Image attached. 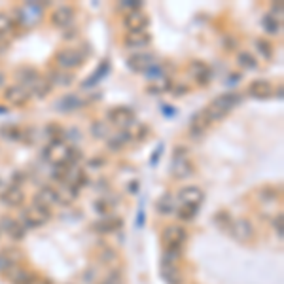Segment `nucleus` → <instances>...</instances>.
Segmentation results:
<instances>
[{"label": "nucleus", "mask_w": 284, "mask_h": 284, "mask_svg": "<svg viewBox=\"0 0 284 284\" xmlns=\"http://www.w3.org/2000/svg\"><path fill=\"white\" fill-rule=\"evenodd\" d=\"M47 80H49L51 86H61V87H68L70 84H74V76L68 74V72H63V70L51 72Z\"/></svg>", "instance_id": "33"}, {"label": "nucleus", "mask_w": 284, "mask_h": 284, "mask_svg": "<svg viewBox=\"0 0 284 284\" xmlns=\"http://www.w3.org/2000/svg\"><path fill=\"white\" fill-rule=\"evenodd\" d=\"M4 86V74H2V72H0V87Z\"/></svg>", "instance_id": "52"}, {"label": "nucleus", "mask_w": 284, "mask_h": 284, "mask_svg": "<svg viewBox=\"0 0 284 284\" xmlns=\"http://www.w3.org/2000/svg\"><path fill=\"white\" fill-rule=\"evenodd\" d=\"M186 241H188V231L180 224L165 226L163 231H161V245H163V248H178V250H184Z\"/></svg>", "instance_id": "2"}, {"label": "nucleus", "mask_w": 284, "mask_h": 284, "mask_svg": "<svg viewBox=\"0 0 284 284\" xmlns=\"http://www.w3.org/2000/svg\"><path fill=\"white\" fill-rule=\"evenodd\" d=\"M199 208L197 206H188V205H180L176 208V216H178V220L182 222H191L195 216H197Z\"/></svg>", "instance_id": "38"}, {"label": "nucleus", "mask_w": 284, "mask_h": 284, "mask_svg": "<svg viewBox=\"0 0 284 284\" xmlns=\"http://www.w3.org/2000/svg\"><path fill=\"white\" fill-rule=\"evenodd\" d=\"M134 118H136L134 110L129 108V106H114V108H110V110L106 112V119L110 121L112 125L121 127V129L133 125Z\"/></svg>", "instance_id": "7"}, {"label": "nucleus", "mask_w": 284, "mask_h": 284, "mask_svg": "<svg viewBox=\"0 0 284 284\" xmlns=\"http://www.w3.org/2000/svg\"><path fill=\"white\" fill-rule=\"evenodd\" d=\"M116 205H118V201H112L110 203L108 197H101L93 203V210L97 214H103V216H110V214H114Z\"/></svg>", "instance_id": "32"}, {"label": "nucleus", "mask_w": 284, "mask_h": 284, "mask_svg": "<svg viewBox=\"0 0 284 284\" xmlns=\"http://www.w3.org/2000/svg\"><path fill=\"white\" fill-rule=\"evenodd\" d=\"M104 163H106V159H104V158L91 159V161H89V167H101V165H104Z\"/></svg>", "instance_id": "51"}, {"label": "nucleus", "mask_w": 284, "mask_h": 284, "mask_svg": "<svg viewBox=\"0 0 284 284\" xmlns=\"http://www.w3.org/2000/svg\"><path fill=\"white\" fill-rule=\"evenodd\" d=\"M171 91H173L176 97H182V95H188L189 93V87L186 86V84H180V86H176V87L173 86V89H171Z\"/></svg>", "instance_id": "48"}, {"label": "nucleus", "mask_w": 284, "mask_h": 284, "mask_svg": "<svg viewBox=\"0 0 284 284\" xmlns=\"http://www.w3.org/2000/svg\"><path fill=\"white\" fill-rule=\"evenodd\" d=\"M246 93L250 95V97H254V99H269V97H273V93H275V87H273V84L269 80L258 78V80H252L248 84Z\"/></svg>", "instance_id": "17"}, {"label": "nucleus", "mask_w": 284, "mask_h": 284, "mask_svg": "<svg viewBox=\"0 0 284 284\" xmlns=\"http://www.w3.org/2000/svg\"><path fill=\"white\" fill-rule=\"evenodd\" d=\"M0 233H2V231H0Z\"/></svg>", "instance_id": "54"}, {"label": "nucleus", "mask_w": 284, "mask_h": 284, "mask_svg": "<svg viewBox=\"0 0 284 284\" xmlns=\"http://www.w3.org/2000/svg\"><path fill=\"white\" fill-rule=\"evenodd\" d=\"M150 134V127L144 125V123H140V127H138V133H136V140H146V136Z\"/></svg>", "instance_id": "49"}, {"label": "nucleus", "mask_w": 284, "mask_h": 284, "mask_svg": "<svg viewBox=\"0 0 284 284\" xmlns=\"http://www.w3.org/2000/svg\"><path fill=\"white\" fill-rule=\"evenodd\" d=\"M0 231H4L12 241H23L25 233H27V229L21 226V222L16 218H10V216H4L0 220Z\"/></svg>", "instance_id": "20"}, {"label": "nucleus", "mask_w": 284, "mask_h": 284, "mask_svg": "<svg viewBox=\"0 0 284 284\" xmlns=\"http://www.w3.org/2000/svg\"><path fill=\"white\" fill-rule=\"evenodd\" d=\"M241 103H243V93H239V91H226V93L218 95L216 99H212L210 104L229 114V112L233 110V108H237Z\"/></svg>", "instance_id": "13"}, {"label": "nucleus", "mask_w": 284, "mask_h": 284, "mask_svg": "<svg viewBox=\"0 0 284 284\" xmlns=\"http://www.w3.org/2000/svg\"><path fill=\"white\" fill-rule=\"evenodd\" d=\"M16 21L17 23L25 25V27H32L38 21H42L44 17V4H38V2H27V4H21L16 8Z\"/></svg>", "instance_id": "3"}, {"label": "nucleus", "mask_w": 284, "mask_h": 284, "mask_svg": "<svg viewBox=\"0 0 284 284\" xmlns=\"http://www.w3.org/2000/svg\"><path fill=\"white\" fill-rule=\"evenodd\" d=\"M6 276L12 284H36L38 280V275L25 265H14Z\"/></svg>", "instance_id": "15"}, {"label": "nucleus", "mask_w": 284, "mask_h": 284, "mask_svg": "<svg viewBox=\"0 0 284 284\" xmlns=\"http://www.w3.org/2000/svg\"><path fill=\"white\" fill-rule=\"evenodd\" d=\"M108 131H110V127L104 121H93V125H91V134L95 138H108Z\"/></svg>", "instance_id": "41"}, {"label": "nucleus", "mask_w": 284, "mask_h": 284, "mask_svg": "<svg viewBox=\"0 0 284 284\" xmlns=\"http://www.w3.org/2000/svg\"><path fill=\"white\" fill-rule=\"evenodd\" d=\"M99 260L103 261V263H106V265H112V263H116V261L119 260V254L116 248L106 246V248H103V250L99 252Z\"/></svg>", "instance_id": "39"}, {"label": "nucleus", "mask_w": 284, "mask_h": 284, "mask_svg": "<svg viewBox=\"0 0 284 284\" xmlns=\"http://www.w3.org/2000/svg\"><path fill=\"white\" fill-rule=\"evenodd\" d=\"M2 99H4L8 104H12V106L23 108V106H27V103L31 101V93H29V89L21 87L19 84H14V86L4 87Z\"/></svg>", "instance_id": "8"}, {"label": "nucleus", "mask_w": 284, "mask_h": 284, "mask_svg": "<svg viewBox=\"0 0 284 284\" xmlns=\"http://www.w3.org/2000/svg\"><path fill=\"white\" fill-rule=\"evenodd\" d=\"M68 144L64 140H57V142H51L49 146H47V159L53 163L55 167H61V165H66V156H68Z\"/></svg>", "instance_id": "18"}, {"label": "nucleus", "mask_w": 284, "mask_h": 284, "mask_svg": "<svg viewBox=\"0 0 284 284\" xmlns=\"http://www.w3.org/2000/svg\"><path fill=\"white\" fill-rule=\"evenodd\" d=\"M275 231L278 233V237L282 235V212L276 214V218H275Z\"/></svg>", "instance_id": "50"}, {"label": "nucleus", "mask_w": 284, "mask_h": 284, "mask_svg": "<svg viewBox=\"0 0 284 284\" xmlns=\"http://www.w3.org/2000/svg\"><path fill=\"white\" fill-rule=\"evenodd\" d=\"M178 199L182 201V205L188 206H201L203 201H205V191L197 186H184V188L178 191Z\"/></svg>", "instance_id": "16"}, {"label": "nucleus", "mask_w": 284, "mask_h": 284, "mask_svg": "<svg viewBox=\"0 0 284 284\" xmlns=\"http://www.w3.org/2000/svg\"><path fill=\"white\" fill-rule=\"evenodd\" d=\"M51 84H49V80L47 78H40L34 86L31 87V97H36V99H44V97H47V93L51 91Z\"/></svg>", "instance_id": "34"}, {"label": "nucleus", "mask_w": 284, "mask_h": 284, "mask_svg": "<svg viewBox=\"0 0 284 284\" xmlns=\"http://www.w3.org/2000/svg\"><path fill=\"white\" fill-rule=\"evenodd\" d=\"M99 284H125L123 275H121V269H112L110 273L104 276Z\"/></svg>", "instance_id": "42"}, {"label": "nucleus", "mask_w": 284, "mask_h": 284, "mask_svg": "<svg viewBox=\"0 0 284 284\" xmlns=\"http://www.w3.org/2000/svg\"><path fill=\"white\" fill-rule=\"evenodd\" d=\"M254 46H256V51L260 53L263 61H271L275 57V46L267 38H256Z\"/></svg>", "instance_id": "30"}, {"label": "nucleus", "mask_w": 284, "mask_h": 284, "mask_svg": "<svg viewBox=\"0 0 284 284\" xmlns=\"http://www.w3.org/2000/svg\"><path fill=\"white\" fill-rule=\"evenodd\" d=\"M173 89V80L169 76H163V78H158L152 82V86H148V91L150 93H167Z\"/></svg>", "instance_id": "35"}, {"label": "nucleus", "mask_w": 284, "mask_h": 284, "mask_svg": "<svg viewBox=\"0 0 284 284\" xmlns=\"http://www.w3.org/2000/svg\"><path fill=\"white\" fill-rule=\"evenodd\" d=\"M188 148L186 146H174V150H173V158H188Z\"/></svg>", "instance_id": "46"}, {"label": "nucleus", "mask_w": 284, "mask_h": 284, "mask_svg": "<svg viewBox=\"0 0 284 284\" xmlns=\"http://www.w3.org/2000/svg\"><path fill=\"white\" fill-rule=\"evenodd\" d=\"M237 63H239L241 68H245V70L258 68V61H256V57H254L250 51H239V53H237Z\"/></svg>", "instance_id": "36"}, {"label": "nucleus", "mask_w": 284, "mask_h": 284, "mask_svg": "<svg viewBox=\"0 0 284 284\" xmlns=\"http://www.w3.org/2000/svg\"><path fill=\"white\" fill-rule=\"evenodd\" d=\"M36 199L42 201V203H46V205L53 206V205H59V203H61V193H59L53 186H42L38 191V195H36Z\"/></svg>", "instance_id": "28"}, {"label": "nucleus", "mask_w": 284, "mask_h": 284, "mask_svg": "<svg viewBox=\"0 0 284 284\" xmlns=\"http://www.w3.org/2000/svg\"><path fill=\"white\" fill-rule=\"evenodd\" d=\"M0 184H2V180H0Z\"/></svg>", "instance_id": "53"}, {"label": "nucleus", "mask_w": 284, "mask_h": 284, "mask_svg": "<svg viewBox=\"0 0 284 284\" xmlns=\"http://www.w3.org/2000/svg\"><path fill=\"white\" fill-rule=\"evenodd\" d=\"M121 226H123L121 218L116 216V214H110V216H103V218H99L97 222H93L91 229H93L95 233L108 235V233H116L118 229H121Z\"/></svg>", "instance_id": "14"}, {"label": "nucleus", "mask_w": 284, "mask_h": 284, "mask_svg": "<svg viewBox=\"0 0 284 284\" xmlns=\"http://www.w3.org/2000/svg\"><path fill=\"white\" fill-rule=\"evenodd\" d=\"M14 29H16L14 19L8 14H0V36H8L14 32Z\"/></svg>", "instance_id": "40"}, {"label": "nucleus", "mask_w": 284, "mask_h": 284, "mask_svg": "<svg viewBox=\"0 0 284 284\" xmlns=\"http://www.w3.org/2000/svg\"><path fill=\"white\" fill-rule=\"evenodd\" d=\"M119 10H123V12H134V10H142L144 6H142V2H119L118 4Z\"/></svg>", "instance_id": "44"}, {"label": "nucleus", "mask_w": 284, "mask_h": 284, "mask_svg": "<svg viewBox=\"0 0 284 284\" xmlns=\"http://www.w3.org/2000/svg\"><path fill=\"white\" fill-rule=\"evenodd\" d=\"M176 199L171 195V193H165L156 201V210H158L159 216H171V214L176 212Z\"/></svg>", "instance_id": "27"}, {"label": "nucleus", "mask_w": 284, "mask_h": 284, "mask_svg": "<svg viewBox=\"0 0 284 284\" xmlns=\"http://www.w3.org/2000/svg\"><path fill=\"white\" fill-rule=\"evenodd\" d=\"M0 136H4L6 140H12V142L23 140L25 129L21 125H17V123H8V125L0 127Z\"/></svg>", "instance_id": "29"}, {"label": "nucleus", "mask_w": 284, "mask_h": 284, "mask_svg": "<svg viewBox=\"0 0 284 284\" xmlns=\"http://www.w3.org/2000/svg\"><path fill=\"white\" fill-rule=\"evenodd\" d=\"M42 78L40 76V72L34 68V66H29V64H23V66H19L16 70V80L19 82V86L25 87V89H29L31 91V87Z\"/></svg>", "instance_id": "21"}, {"label": "nucleus", "mask_w": 284, "mask_h": 284, "mask_svg": "<svg viewBox=\"0 0 284 284\" xmlns=\"http://www.w3.org/2000/svg\"><path fill=\"white\" fill-rule=\"evenodd\" d=\"M87 101H84L82 97L74 93H68V95H63L59 101L55 103V110L59 112H64V114H70V112H76L80 110L82 106H86Z\"/></svg>", "instance_id": "22"}, {"label": "nucleus", "mask_w": 284, "mask_h": 284, "mask_svg": "<svg viewBox=\"0 0 284 284\" xmlns=\"http://www.w3.org/2000/svg\"><path fill=\"white\" fill-rule=\"evenodd\" d=\"M17 220L21 222V226H23L25 229H38L42 228L44 224H47V220L44 218V216H40L32 206H29V208H25L23 212L19 214V218Z\"/></svg>", "instance_id": "24"}, {"label": "nucleus", "mask_w": 284, "mask_h": 284, "mask_svg": "<svg viewBox=\"0 0 284 284\" xmlns=\"http://www.w3.org/2000/svg\"><path fill=\"white\" fill-rule=\"evenodd\" d=\"M14 265H17V263H14L12 260H8L4 254L0 252V275H8V271L14 267Z\"/></svg>", "instance_id": "43"}, {"label": "nucleus", "mask_w": 284, "mask_h": 284, "mask_svg": "<svg viewBox=\"0 0 284 284\" xmlns=\"http://www.w3.org/2000/svg\"><path fill=\"white\" fill-rule=\"evenodd\" d=\"M195 173V165L193 161L188 158H173V163H171V176L176 178V180H186L191 174Z\"/></svg>", "instance_id": "12"}, {"label": "nucleus", "mask_w": 284, "mask_h": 284, "mask_svg": "<svg viewBox=\"0 0 284 284\" xmlns=\"http://www.w3.org/2000/svg\"><path fill=\"white\" fill-rule=\"evenodd\" d=\"M224 47H226L228 51H235L237 49V38L235 36H228V38L224 40Z\"/></svg>", "instance_id": "47"}, {"label": "nucleus", "mask_w": 284, "mask_h": 284, "mask_svg": "<svg viewBox=\"0 0 284 284\" xmlns=\"http://www.w3.org/2000/svg\"><path fill=\"white\" fill-rule=\"evenodd\" d=\"M261 27H263L269 34H278V32H280V19L267 14L265 17H261Z\"/></svg>", "instance_id": "37"}, {"label": "nucleus", "mask_w": 284, "mask_h": 284, "mask_svg": "<svg viewBox=\"0 0 284 284\" xmlns=\"http://www.w3.org/2000/svg\"><path fill=\"white\" fill-rule=\"evenodd\" d=\"M74 17H76V8L72 4H61L57 6L51 14H49V21L57 29H68L74 23Z\"/></svg>", "instance_id": "5"}, {"label": "nucleus", "mask_w": 284, "mask_h": 284, "mask_svg": "<svg viewBox=\"0 0 284 284\" xmlns=\"http://www.w3.org/2000/svg\"><path fill=\"white\" fill-rule=\"evenodd\" d=\"M131 140H133V134L129 133V131H125V129H121V131H118L116 134L108 136L106 148L110 152H119V150H123Z\"/></svg>", "instance_id": "25"}, {"label": "nucleus", "mask_w": 284, "mask_h": 284, "mask_svg": "<svg viewBox=\"0 0 284 284\" xmlns=\"http://www.w3.org/2000/svg\"><path fill=\"white\" fill-rule=\"evenodd\" d=\"M121 25L125 27L127 32L148 31V27H150V17H148V14H144L142 10H134V12L123 14Z\"/></svg>", "instance_id": "6"}, {"label": "nucleus", "mask_w": 284, "mask_h": 284, "mask_svg": "<svg viewBox=\"0 0 284 284\" xmlns=\"http://www.w3.org/2000/svg\"><path fill=\"white\" fill-rule=\"evenodd\" d=\"M256 201L258 203H263V205H269V203H276L280 199V189H276L275 186H261V188L256 189Z\"/></svg>", "instance_id": "26"}, {"label": "nucleus", "mask_w": 284, "mask_h": 284, "mask_svg": "<svg viewBox=\"0 0 284 284\" xmlns=\"http://www.w3.org/2000/svg\"><path fill=\"white\" fill-rule=\"evenodd\" d=\"M0 201L6 206H12V208L21 206L25 203V193L23 189H21V186L19 184H10L8 188L0 193Z\"/></svg>", "instance_id": "19"}, {"label": "nucleus", "mask_w": 284, "mask_h": 284, "mask_svg": "<svg viewBox=\"0 0 284 284\" xmlns=\"http://www.w3.org/2000/svg\"><path fill=\"white\" fill-rule=\"evenodd\" d=\"M212 222H214V226L220 229V231H226V233H229L231 224H233V216H231L228 210H218V212L212 216Z\"/></svg>", "instance_id": "31"}, {"label": "nucleus", "mask_w": 284, "mask_h": 284, "mask_svg": "<svg viewBox=\"0 0 284 284\" xmlns=\"http://www.w3.org/2000/svg\"><path fill=\"white\" fill-rule=\"evenodd\" d=\"M63 38L64 40L78 38V29H76V27H68V29H64V31H63Z\"/></svg>", "instance_id": "45"}, {"label": "nucleus", "mask_w": 284, "mask_h": 284, "mask_svg": "<svg viewBox=\"0 0 284 284\" xmlns=\"http://www.w3.org/2000/svg\"><path fill=\"white\" fill-rule=\"evenodd\" d=\"M161 278L167 284H184V273L178 263H165L161 261V267H159Z\"/></svg>", "instance_id": "23"}, {"label": "nucleus", "mask_w": 284, "mask_h": 284, "mask_svg": "<svg viewBox=\"0 0 284 284\" xmlns=\"http://www.w3.org/2000/svg\"><path fill=\"white\" fill-rule=\"evenodd\" d=\"M156 64V55L152 51H138L127 59V66L133 72H146Z\"/></svg>", "instance_id": "11"}, {"label": "nucleus", "mask_w": 284, "mask_h": 284, "mask_svg": "<svg viewBox=\"0 0 284 284\" xmlns=\"http://www.w3.org/2000/svg\"><path fill=\"white\" fill-rule=\"evenodd\" d=\"M229 235L239 243H243V245H250V243L256 241V228L248 218H233Z\"/></svg>", "instance_id": "4"}, {"label": "nucleus", "mask_w": 284, "mask_h": 284, "mask_svg": "<svg viewBox=\"0 0 284 284\" xmlns=\"http://www.w3.org/2000/svg\"><path fill=\"white\" fill-rule=\"evenodd\" d=\"M188 72L189 76L197 82L201 87L208 86L212 82V68L208 66V63L205 61H191L188 64Z\"/></svg>", "instance_id": "10"}, {"label": "nucleus", "mask_w": 284, "mask_h": 284, "mask_svg": "<svg viewBox=\"0 0 284 284\" xmlns=\"http://www.w3.org/2000/svg\"><path fill=\"white\" fill-rule=\"evenodd\" d=\"M123 47L125 49H138V51H146V47H150L152 44V34L148 31H138V32H125L123 34Z\"/></svg>", "instance_id": "9"}, {"label": "nucleus", "mask_w": 284, "mask_h": 284, "mask_svg": "<svg viewBox=\"0 0 284 284\" xmlns=\"http://www.w3.org/2000/svg\"><path fill=\"white\" fill-rule=\"evenodd\" d=\"M53 61H55L59 70L70 72V70L80 68V66L84 64L86 55H84L80 49H76V47H61V49H57Z\"/></svg>", "instance_id": "1"}]
</instances>
